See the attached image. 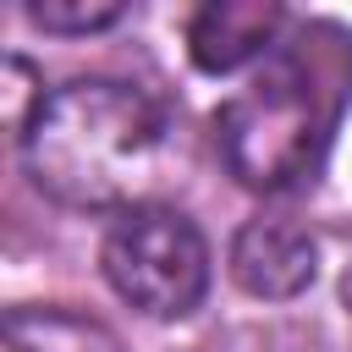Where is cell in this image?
I'll return each mask as SVG.
<instances>
[{
  "label": "cell",
  "instance_id": "5b68a950",
  "mask_svg": "<svg viewBox=\"0 0 352 352\" xmlns=\"http://www.w3.org/2000/svg\"><path fill=\"white\" fill-rule=\"evenodd\" d=\"M286 11L275 0H209L187 22V55L198 72H236L275 50Z\"/></svg>",
  "mask_w": 352,
  "mask_h": 352
},
{
  "label": "cell",
  "instance_id": "ba28073f",
  "mask_svg": "<svg viewBox=\"0 0 352 352\" xmlns=\"http://www.w3.org/2000/svg\"><path fill=\"white\" fill-rule=\"evenodd\" d=\"M33 82H38V77H33V66L11 55V60H6V126H11V138H16V143L28 138L33 116H38V110H44V99H50V94H33Z\"/></svg>",
  "mask_w": 352,
  "mask_h": 352
},
{
  "label": "cell",
  "instance_id": "7a4b0ae2",
  "mask_svg": "<svg viewBox=\"0 0 352 352\" xmlns=\"http://www.w3.org/2000/svg\"><path fill=\"white\" fill-rule=\"evenodd\" d=\"M330 138V110L319 104L302 60H270L242 94H231L214 116V143L226 170L253 192H280L319 165Z\"/></svg>",
  "mask_w": 352,
  "mask_h": 352
},
{
  "label": "cell",
  "instance_id": "3957f363",
  "mask_svg": "<svg viewBox=\"0 0 352 352\" xmlns=\"http://www.w3.org/2000/svg\"><path fill=\"white\" fill-rule=\"evenodd\" d=\"M104 280L148 319H182L209 292V242L170 204H132L110 220L99 248Z\"/></svg>",
  "mask_w": 352,
  "mask_h": 352
},
{
  "label": "cell",
  "instance_id": "8992f818",
  "mask_svg": "<svg viewBox=\"0 0 352 352\" xmlns=\"http://www.w3.org/2000/svg\"><path fill=\"white\" fill-rule=\"evenodd\" d=\"M6 341L11 352H126L121 336L77 308H11L6 314Z\"/></svg>",
  "mask_w": 352,
  "mask_h": 352
},
{
  "label": "cell",
  "instance_id": "277c9868",
  "mask_svg": "<svg viewBox=\"0 0 352 352\" xmlns=\"http://www.w3.org/2000/svg\"><path fill=\"white\" fill-rule=\"evenodd\" d=\"M314 275H319V248L297 220L253 214V220L236 226V236H231V280L248 297L292 302V297H302L314 286Z\"/></svg>",
  "mask_w": 352,
  "mask_h": 352
},
{
  "label": "cell",
  "instance_id": "52a82bcc",
  "mask_svg": "<svg viewBox=\"0 0 352 352\" xmlns=\"http://www.w3.org/2000/svg\"><path fill=\"white\" fill-rule=\"evenodd\" d=\"M28 16L44 28V33H99L110 22L126 16L121 0H33Z\"/></svg>",
  "mask_w": 352,
  "mask_h": 352
},
{
  "label": "cell",
  "instance_id": "6da1fadb",
  "mask_svg": "<svg viewBox=\"0 0 352 352\" xmlns=\"http://www.w3.org/2000/svg\"><path fill=\"white\" fill-rule=\"evenodd\" d=\"M165 154L160 104L116 77H77L44 99L22 138V165L38 192L66 209H132L143 204Z\"/></svg>",
  "mask_w": 352,
  "mask_h": 352
}]
</instances>
